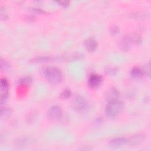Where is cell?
I'll return each instance as SVG.
<instances>
[{
  "label": "cell",
  "mask_w": 151,
  "mask_h": 151,
  "mask_svg": "<svg viewBox=\"0 0 151 151\" xmlns=\"http://www.w3.org/2000/svg\"><path fill=\"white\" fill-rule=\"evenodd\" d=\"M10 113V110L8 108H4V109H2L1 110V117H6L8 116L9 115Z\"/></svg>",
  "instance_id": "9a60e30c"
},
{
  "label": "cell",
  "mask_w": 151,
  "mask_h": 151,
  "mask_svg": "<svg viewBox=\"0 0 151 151\" xmlns=\"http://www.w3.org/2000/svg\"><path fill=\"white\" fill-rule=\"evenodd\" d=\"M46 80L53 84H58L62 81L63 74L60 70L55 67H48L43 70Z\"/></svg>",
  "instance_id": "7a4b0ae2"
},
{
  "label": "cell",
  "mask_w": 151,
  "mask_h": 151,
  "mask_svg": "<svg viewBox=\"0 0 151 151\" xmlns=\"http://www.w3.org/2000/svg\"><path fill=\"white\" fill-rule=\"evenodd\" d=\"M143 71V73H146L148 76L150 75V65L149 64H147L145 65L143 70H142Z\"/></svg>",
  "instance_id": "d6986e66"
},
{
  "label": "cell",
  "mask_w": 151,
  "mask_h": 151,
  "mask_svg": "<svg viewBox=\"0 0 151 151\" xmlns=\"http://www.w3.org/2000/svg\"><path fill=\"white\" fill-rule=\"evenodd\" d=\"M1 69L2 70H6L9 68V63L6 61H3V60H1Z\"/></svg>",
  "instance_id": "e0dca14e"
},
{
  "label": "cell",
  "mask_w": 151,
  "mask_h": 151,
  "mask_svg": "<svg viewBox=\"0 0 151 151\" xmlns=\"http://www.w3.org/2000/svg\"><path fill=\"white\" fill-rule=\"evenodd\" d=\"M124 103L118 99L109 101L105 108V113L109 118H115L123 110Z\"/></svg>",
  "instance_id": "6da1fadb"
},
{
  "label": "cell",
  "mask_w": 151,
  "mask_h": 151,
  "mask_svg": "<svg viewBox=\"0 0 151 151\" xmlns=\"http://www.w3.org/2000/svg\"><path fill=\"white\" fill-rule=\"evenodd\" d=\"M57 3H58L60 5L64 7H67L69 5V1H57Z\"/></svg>",
  "instance_id": "ffe728a7"
},
{
  "label": "cell",
  "mask_w": 151,
  "mask_h": 151,
  "mask_svg": "<svg viewBox=\"0 0 151 151\" xmlns=\"http://www.w3.org/2000/svg\"><path fill=\"white\" fill-rule=\"evenodd\" d=\"M110 32L112 34H117L119 32V27H117L116 25H113L111 28H110Z\"/></svg>",
  "instance_id": "ac0fdd59"
},
{
  "label": "cell",
  "mask_w": 151,
  "mask_h": 151,
  "mask_svg": "<svg viewBox=\"0 0 151 151\" xmlns=\"http://www.w3.org/2000/svg\"><path fill=\"white\" fill-rule=\"evenodd\" d=\"M0 87H1V94H8V87H9V83L5 78H2L1 80Z\"/></svg>",
  "instance_id": "7c38bea8"
},
{
  "label": "cell",
  "mask_w": 151,
  "mask_h": 151,
  "mask_svg": "<svg viewBox=\"0 0 151 151\" xmlns=\"http://www.w3.org/2000/svg\"><path fill=\"white\" fill-rule=\"evenodd\" d=\"M106 72L107 74L110 76H114L117 73V70L113 67H108L106 70Z\"/></svg>",
  "instance_id": "5bb4252c"
},
{
  "label": "cell",
  "mask_w": 151,
  "mask_h": 151,
  "mask_svg": "<svg viewBox=\"0 0 151 151\" xmlns=\"http://www.w3.org/2000/svg\"><path fill=\"white\" fill-rule=\"evenodd\" d=\"M143 71L142 68L138 67H134L130 71V76L134 78H139L143 75Z\"/></svg>",
  "instance_id": "8fae6325"
},
{
  "label": "cell",
  "mask_w": 151,
  "mask_h": 151,
  "mask_svg": "<svg viewBox=\"0 0 151 151\" xmlns=\"http://www.w3.org/2000/svg\"><path fill=\"white\" fill-rule=\"evenodd\" d=\"M84 45L89 52H93L97 48V43L94 38H88L85 40Z\"/></svg>",
  "instance_id": "ba28073f"
},
{
  "label": "cell",
  "mask_w": 151,
  "mask_h": 151,
  "mask_svg": "<svg viewBox=\"0 0 151 151\" xmlns=\"http://www.w3.org/2000/svg\"><path fill=\"white\" fill-rule=\"evenodd\" d=\"M103 81V77L101 75L97 74H93L90 75L88 80V84L92 88L99 87Z\"/></svg>",
  "instance_id": "8992f818"
},
{
  "label": "cell",
  "mask_w": 151,
  "mask_h": 151,
  "mask_svg": "<svg viewBox=\"0 0 151 151\" xmlns=\"http://www.w3.org/2000/svg\"><path fill=\"white\" fill-rule=\"evenodd\" d=\"M119 96V93L117 90L115 88H111L109 89L106 93V99L108 102L113 101L115 100L118 99Z\"/></svg>",
  "instance_id": "9c48e42d"
},
{
  "label": "cell",
  "mask_w": 151,
  "mask_h": 151,
  "mask_svg": "<svg viewBox=\"0 0 151 151\" xmlns=\"http://www.w3.org/2000/svg\"><path fill=\"white\" fill-rule=\"evenodd\" d=\"M31 10L32 12H36V13H38V14H44V13H45V11H44V10H42L41 9H39V8H31Z\"/></svg>",
  "instance_id": "44dd1931"
},
{
  "label": "cell",
  "mask_w": 151,
  "mask_h": 151,
  "mask_svg": "<svg viewBox=\"0 0 151 151\" xmlns=\"http://www.w3.org/2000/svg\"><path fill=\"white\" fill-rule=\"evenodd\" d=\"M47 116L51 120H58L62 117V110L58 106H52L48 110Z\"/></svg>",
  "instance_id": "5b68a950"
},
{
  "label": "cell",
  "mask_w": 151,
  "mask_h": 151,
  "mask_svg": "<svg viewBox=\"0 0 151 151\" xmlns=\"http://www.w3.org/2000/svg\"><path fill=\"white\" fill-rule=\"evenodd\" d=\"M128 143V139L125 137H116L111 139L109 142V146L111 148L116 149L124 146Z\"/></svg>",
  "instance_id": "52a82bcc"
},
{
  "label": "cell",
  "mask_w": 151,
  "mask_h": 151,
  "mask_svg": "<svg viewBox=\"0 0 151 151\" xmlns=\"http://www.w3.org/2000/svg\"><path fill=\"white\" fill-rule=\"evenodd\" d=\"M141 42V38L137 35H126L121 39L119 42L120 48L124 50L128 51L133 44H137Z\"/></svg>",
  "instance_id": "3957f363"
},
{
  "label": "cell",
  "mask_w": 151,
  "mask_h": 151,
  "mask_svg": "<svg viewBox=\"0 0 151 151\" xmlns=\"http://www.w3.org/2000/svg\"><path fill=\"white\" fill-rule=\"evenodd\" d=\"M88 103L87 100L83 96H78L73 102V107L76 111H83L87 109Z\"/></svg>",
  "instance_id": "277c9868"
},
{
  "label": "cell",
  "mask_w": 151,
  "mask_h": 151,
  "mask_svg": "<svg viewBox=\"0 0 151 151\" xmlns=\"http://www.w3.org/2000/svg\"><path fill=\"white\" fill-rule=\"evenodd\" d=\"M32 81V78H31V77H25L24 78H23L22 79L20 80V83L22 84H29Z\"/></svg>",
  "instance_id": "2e32d148"
},
{
  "label": "cell",
  "mask_w": 151,
  "mask_h": 151,
  "mask_svg": "<svg viewBox=\"0 0 151 151\" xmlns=\"http://www.w3.org/2000/svg\"><path fill=\"white\" fill-rule=\"evenodd\" d=\"M71 95V91L68 89V88H65L60 94V97L61 99H67L68 98H69Z\"/></svg>",
  "instance_id": "4fadbf2b"
},
{
  "label": "cell",
  "mask_w": 151,
  "mask_h": 151,
  "mask_svg": "<svg viewBox=\"0 0 151 151\" xmlns=\"http://www.w3.org/2000/svg\"><path fill=\"white\" fill-rule=\"evenodd\" d=\"M145 139V136L142 134H137L132 136L130 139H128V143L130 145H137L142 143Z\"/></svg>",
  "instance_id": "30bf717a"
}]
</instances>
